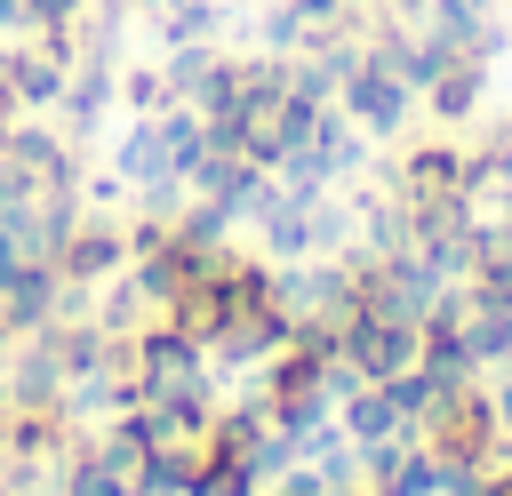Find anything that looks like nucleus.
Segmentation results:
<instances>
[{
  "label": "nucleus",
  "instance_id": "obj_20",
  "mask_svg": "<svg viewBox=\"0 0 512 496\" xmlns=\"http://www.w3.org/2000/svg\"><path fill=\"white\" fill-rule=\"evenodd\" d=\"M264 480H256V464L248 456H224V448H208V464H200V480H192V496H256Z\"/></svg>",
  "mask_w": 512,
  "mask_h": 496
},
{
  "label": "nucleus",
  "instance_id": "obj_9",
  "mask_svg": "<svg viewBox=\"0 0 512 496\" xmlns=\"http://www.w3.org/2000/svg\"><path fill=\"white\" fill-rule=\"evenodd\" d=\"M112 104H120V72H112V56H96V48H88V56L64 72V96H56L64 136H72V144H88V136H96V120H104Z\"/></svg>",
  "mask_w": 512,
  "mask_h": 496
},
{
  "label": "nucleus",
  "instance_id": "obj_5",
  "mask_svg": "<svg viewBox=\"0 0 512 496\" xmlns=\"http://www.w3.org/2000/svg\"><path fill=\"white\" fill-rule=\"evenodd\" d=\"M464 152L456 144H416V152H400L392 160V176H384V192L400 200V208H440V200H464Z\"/></svg>",
  "mask_w": 512,
  "mask_h": 496
},
{
  "label": "nucleus",
  "instance_id": "obj_13",
  "mask_svg": "<svg viewBox=\"0 0 512 496\" xmlns=\"http://www.w3.org/2000/svg\"><path fill=\"white\" fill-rule=\"evenodd\" d=\"M112 176L136 192V184H184L176 168H168V144H160V120L144 112V120H128V136H120V152H112Z\"/></svg>",
  "mask_w": 512,
  "mask_h": 496
},
{
  "label": "nucleus",
  "instance_id": "obj_14",
  "mask_svg": "<svg viewBox=\"0 0 512 496\" xmlns=\"http://www.w3.org/2000/svg\"><path fill=\"white\" fill-rule=\"evenodd\" d=\"M480 104H488V64H480V56H456V64L424 88V112H432V120H448V128H456V120H472Z\"/></svg>",
  "mask_w": 512,
  "mask_h": 496
},
{
  "label": "nucleus",
  "instance_id": "obj_27",
  "mask_svg": "<svg viewBox=\"0 0 512 496\" xmlns=\"http://www.w3.org/2000/svg\"><path fill=\"white\" fill-rule=\"evenodd\" d=\"M128 496H168V488H152V480H144V488H128Z\"/></svg>",
  "mask_w": 512,
  "mask_h": 496
},
{
  "label": "nucleus",
  "instance_id": "obj_10",
  "mask_svg": "<svg viewBox=\"0 0 512 496\" xmlns=\"http://www.w3.org/2000/svg\"><path fill=\"white\" fill-rule=\"evenodd\" d=\"M0 376H8V400H24V408L64 400V352H56V328L16 336V344L0 352Z\"/></svg>",
  "mask_w": 512,
  "mask_h": 496
},
{
  "label": "nucleus",
  "instance_id": "obj_24",
  "mask_svg": "<svg viewBox=\"0 0 512 496\" xmlns=\"http://www.w3.org/2000/svg\"><path fill=\"white\" fill-rule=\"evenodd\" d=\"M376 16H384V24H424L432 0H376Z\"/></svg>",
  "mask_w": 512,
  "mask_h": 496
},
{
  "label": "nucleus",
  "instance_id": "obj_22",
  "mask_svg": "<svg viewBox=\"0 0 512 496\" xmlns=\"http://www.w3.org/2000/svg\"><path fill=\"white\" fill-rule=\"evenodd\" d=\"M88 16V0H24V32H72Z\"/></svg>",
  "mask_w": 512,
  "mask_h": 496
},
{
  "label": "nucleus",
  "instance_id": "obj_21",
  "mask_svg": "<svg viewBox=\"0 0 512 496\" xmlns=\"http://www.w3.org/2000/svg\"><path fill=\"white\" fill-rule=\"evenodd\" d=\"M120 104H128L136 120H144V112H168V104H176V96H168V72H160V64H128V72H120Z\"/></svg>",
  "mask_w": 512,
  "mask_h": 496
},
{
  "label": "nucleus",
  "instance_id": "obj_17",
  "mask_svg": "<svg viewBox=\"0 0 512 496\" xmlns=\"http://www.w3.org/2000/svg\"><path fill=\"white\" fill-rule=\"evenodd\" d=\"M152 120H160L168 168H176V176H192V168L208 160V120H200V104H168V112H152Z\"/></svg>",
  "mask_w": 512,
  "mask_h": 496
},
{
  "label": "nucleus",
  "instance_id": "obj_26",
  "mask_svg": "<svg viewBox=\"0 0 512 496\" xmlns=\"http://www.w3.org/2000/svg\"><path fill=\"white\" fill-rule=\"evenodd\" d=\"M0 32H16V40H24V0H0Z\"/></svg>",
  "mask_w": 512,
  "mask_h": 496
},
{
  "label": "nucleus",
  "instance_id": "obj_7",
  "mask_svg": "<svg viewBox=\"0 0 512 496\" xmlns=\"http://www.w3.org/2000/svg\"><path fill=\"white\" fill-rule=\"evenodd\" d=\"M0 168H8V176H24V184H80V144L16 112V120H8V136H0Z\"/></svg>",
  "mask_w": 512,
  "mask_h": 496
},
{
  "label": "nucleus",
  "instance_id": "obj_15",
  "mask_svg": "<svg viewBox=\"0 0 512 496\" xmlns=\"http://www.w3.org/2000/svg\"><path fill=\"white\" fill-rule=\"evenodd\" d=\"M312 152H320V168H328V184H344V176H360L368 168V136L352 128V112H320V128H312Z\"/></svg>",
  "mask_w": 512,
  "mask_h": 496
},
{
  "label": "nucleus",
  "instance_id": "obj_11",
  "mask_svg": "<svg viewBox=\"0 0 512 496\" xmlns=\"http://www.w3.org/2000/svg\"><path fill=\"white\" fill-rule=\"evenodd\" d=\"M336 432H344V440H360V448H384V440H408L416 424L392 408V392H384V384H352V392L336 400Z\"/></svg>",
  "mask_w": 512,
  "mask_h": 496
},
{
  "label": "nucleus",
  "instance_id": "obj_1",
  "mask_svg": "<svg viewBox=\"0 0 512 496\" xmlns=\"http://www.w3.org/2000/svg\"><path fill=\"white\" fill-rule=\"evenodd\" d=\"M416 440H424L440 464H496V448H504V416H496L488 376L448 384V392H440V408L416 424Z\"/></svg>",
  "mask_w": 512,
  "mask_h": 496
},
{
  "label": "nucleus",
  "instance_id": "obj_16",
  "mask_svg": "<svg viewBox=\"0 0 512 496\" xmlns=\"http://www.w3.org/2000/svg\"><path fill=\"white\" fill-rule=\"evenodd\" d=\"M272 432H280L296 456H312V440H320V432H336V400H328V392H296V400H272Z\"/></svg>",
  "mask_w": 512,
  "mask_h": 496
},
{
  "label": "nucleus",
  "instance_id": "obj_6",
  "mask_svg": "<svg viewBox=\"0 0 512 496\" xmlns=\"http://www.w3.org/2000/svg\"><path fill=\"white\" fill-rule=\"evenodd\" d=\"M120 264H128V224L104 216V208H88V216L64 232V248H56V272H64L72 288H104Z\"/></svg>",
  "mask_w": 512,
  "mask_h": 496
},
{
  "label": "nucleus",
  "instance_id": "obj_28",
  "mask_svg": "<svg viewBox=\"0 0 512 496\" xmlns=\"http://www.w3.org/2000/svg\"><path fill=\"white\" fill-rule=\"evenodd\" d=\"M336 496H376V488H368V480H360V488H336Z\"/></svg>",
  "mask_w": 512,
  "mask_h": 496
},
{
  "label": "nucleus",
  "instance_id": "obj_23",
  "mask_svg": "<svg viewBox=\"0 0 512 496\" xmlns=\"http://www.w3.org/2000/svg\"><path fill=\"white\" fill-rule=\"evenodd\" d=\"M272 496H328V480H320V472H312V464L296 456V464H288V472L272 480Z\"/></svg>",
  "mask_w": 512,
  "mask_h": 496
},
{
  "label": "nucleus",
  "instance_id": "obj_12",
  "mask_svg": "<svg viewBox=\"0 0 512 496\" xmlns=\"http://www.w3.org/2000/svg\"><path fill=\"white\" fill-rule=\"evenodd\" d=\"M64 56L56 48H40V40H24V48H8V80H16V112H48L56 96H64Z\"/></svg>",
  "mask_w": 512,
  "mask_h": 496
},
{
  "label": "nucleus",
  "instance_id": "obj_19",
  "mask_svg": "<svg viewBox=\"0 0 512 496\" xmlns=\"http://www.w3.org/2000/svg\"><path fill=\"white\" fill-rule=\"evenodd\" d=\"M384 392H392V408H400V416H408V424H424V416H432V408H440V392H448V376H432V368H424V360H416V368H400V376H392V384H384Z\"/></svg>",
  "mask_w": 512,
  "mask_h": 496
},
{
  "label": "nucleus",
  "instance_id": "obj_25",
  "mask_svg": "<svg viewBox=\"0 0 512 496\" xmlns=\"http://www.w3.org/2000/svg\"><path fill=\"white\" fill-rule=\"evenodd\" d=\"M488 496H512V456H496V464H488Z\"/></svg>",
  "mask_w": 512,
  "mask_h": 496
},
{
  "label": "nucleus",
  "instance_id": "obj_8",
  "mask_svg": "<svg viewBox=\"0 0 512 496\" xmlns=\"http://www.w3.org/2000/svg\"><path fill=\"white\" fill-rule=\"evenodd\" d=\"M360 480L376 496H440V456L408 432V440H384V448H360Z\"/></svg>",
  "mask_w": 512,
  "mask_h": 496
},
{
  "label": "nucleus",
  "instance_id": "obj_18",
  "mask_svg": "<svg viewBox=\"0 0 512 496\" xmlns=\"http://www.w3.org/2000/svg\"><path fill=\"white\" fill-rule=\"evenodd\" d=\"M152 16H160V48H192V40H216L224 32V0H168Z\"/></svg>",
  "mask_w": 512,
  "mask_h": 496
},
{
  "label": "nucleus",
  "instance_id": "obj_4",
  "mask_svg": "<svg viewBox=\"0 0 512 496\" xmlns=\"http://www.w3.org/2000/svg\"><path fill=\"white\" fill-rule=\"evenodd\" d=\"M336 112H352V128H360V136H400V128H408V112H416V88L360 56V64L344 72V88H336Z\"/></svg>",
  "mask_w": 512,
  "mask_h": 496
},
{
  "label": "nucleus",
  "instance_id": "obj_3",
  "mask_svg": "<svg viewBox=\"0 0 512 496\" xmlns=\"http://www.w3.org/2000/svg\"><path fill=\"white\" fill-rule=\"evenodd\" d=\"M128 368H136V400H152V392H176V384L208 376V352H200L176 320H144V328L128 336Z\"/></svg>",
  "mask_w": 512,
  "mask_h": 496
},
{
  "label": "nucleus",
  "instance_id": "obj_2",
  "mask_svg": "<svg viewBox=\"0 0 512 496\" xmlns=\"http://www.w3.org/2000/svg\"><path fill=\"white\" fill-rule=\"evenodd\" d=\"M336 360L360 376V384H392L400 368H416V328L408 320H384V312H352L336 328Z\"/></svg>",
  "mask_w": 512,
  "mask_h": 496
}]
</instances>
